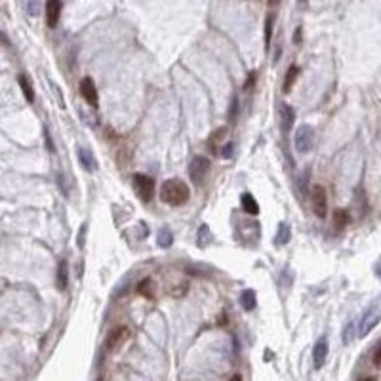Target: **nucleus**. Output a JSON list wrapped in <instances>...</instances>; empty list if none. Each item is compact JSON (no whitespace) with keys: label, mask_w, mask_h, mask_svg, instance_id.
<instances>
[{"label":"nucleus","mask_w":381,"mask_h":381,"mask_svg":"<svg viewBox=\"0 0 381 381\" xmlns=\"http://www.w3.org/2000/svg\"><path fill=\"white\" fill-rule=\"evenodd\" d=\"M191 191H189L187 183L174 177V179H166L161 187V198L170 206H183L189 200Z\"/></svg>","instance_id":"f257e3e1"},{"label":"nucleus","mask_w":381,"mask_h":381,"mask_svg":"<svg viewBox=\"0 0 381 381\" xmlns=\"http://www.w3.org/2000/svg\"><path fill=\"white\" fill-rule=\"evenodd\" d=\"M379 320H381V305L370 307L366 313L362 314L360 322H358V335H360V337L368 335L377 324H379Z\"/></svg>","instance_id":"f03ea898"},{"label":"nucleus","mask_w":381,"mask_h":381,"mask_svg":"<svg viewBox=\"0 0 381 381\" xmlns=\"http://www.w3.org/2000/svg\"><path fill=\"white\" fill-rule=\"evenodd\" d=\"M208 170H210V161L206 156H194L191 164H189V177L194 185H200L204 177H206Z\"/></svg>","instance_id":"7ed1b4c3"},{"label":"nucleus","mask_w":381,"mask_h":381,"mask_svg":"<svg viewBox=\"0 0 381 381\" xmlns=\"http://www.w3.org/2000/svg\"><path fill=\"white\" fill-rule=\"evenodd\" d=\"M313 139H314V130L311 126H299L295 130L294 135V145L297 149V153H309L311 147H313Z\"/></svg>","instance_id":"20e7f679"},{"label":"nucleus","mask_w":381,"mask_h":381,"mask_svg":"<svg viewBox=\"0 0 381 381\" xmlns=\"http://www.w3.org/2000/svg\"><path fill=\"white\" fill-rule=\"evenodd\" d=\"M134 187L143 202H151L154 198V181L145 174L134 175Z\"/></svg>","instance_id":"39448f33"},{"label":"nucleus","mask_w":381,"mask_h":381,"mask_svg":"<svg viewBox=\"0 0 381 381\" xmlns=\"http://www.w3.org/2000/svg\"><path fill=\"white\" fill-rule=\"evenodd\" d=\"M311 204H313V212L316 217H326L328 214V200H326V191L322 185H314L311 189Z\"/></svg>","instance_id":"423d86ee"},{"label":"nucleus","mask_w":381,"mask_h":381,"mask_svg":"<svg viewBox=\"0 0 381 381\" xmlns=\"http://www.w3.org/2000/svg\"><path fill=\"white\" fill-rule=\"evenodd\" d=\"M128 335H130V330H128V326H116L109 334L107 341H105V347H107V351H116V349L122 345V341L128 339Z\"/></svg>","instance_id":"0eeeda50"},{"label":"nucleus","mask_w":381,"mask_h":381,"mask_svg":"<svg viewBox=\"0 0 381 381\" xmlns=\"http://www.w3.org/2000/svg\"><path fill=\"white\" fill-rule=\"evenodd\" d=\"M278 116H280V128L284 134H288L295 122V111L288 103H280L278 107Z\"/></svg>","instance_id":"6e6552de"},{"label":"nucleus","mask_w":381,"mask_h":381,"mask_svg":"<svg viewBox=\"0 0 381 381\" xmlns=\"http://www.w3.org/2000/svg\"><path fill=\"white\" fill-rule=\"evenodd\" d=\"M326 356H328V339L326 337H320V339L314 343V349H313V362L316 370H320V368L324 366Z\"/></svg>","instance_id":"1a4fd4ad"},{"label":"nucleus","mask_w":381,"mask_h":381,"mask_svg":"<svg viewBox=\"0 0 381 381\" xmlns=\"http://www.w3.org/2000/svg\"><path fill=\"white\" fill-rule=\"evenodd\" d=\"M81 94L82 97L90 103V105H97V90H95V84L94 81L90 78V76H86V78H82L81 82Z\"/></svg>","instance_id":"9d476101"},{"label":"nucleus","mask_w":381,"mask_h":381,"mask_svg":"<svg viewBox=\"0 0 381 381\" xmlns=\"http://www.w3.org/2000/svg\"><path fill=\"white\" fill-rule=\"evenodd\" d=\"M61 8H63V4H61L59 0H50L46 4V23L50 27H55V25H57L59 15H61Z\"/></svg>","instance_id":"9b49d317"},{"label":"nucleus","mask_w":381,"mask_h":381,"mask_svg":"<svg viewBox=\"0 0 381 381\" xmlns=\"http://www.w3.org/2000/svg\"><path fill=\"white\" fill-rule=\"evenodd\" d=\"M240 204H242V208H244V212H246V214H250V215H257V214H259V204L255 202V198L250 193L242 194Z\"/></svg>","instance_id":"f8f14e48"},{"label":"nucleus","mask_w":381,"mask_h":381,"mask_svg":"<svg viewBox=\"0 0 381 381\" xmlns=\"http://www.w3.org/2000/svg\"><path fill=\"white\" fill-rule=\"evenodd\" d=\"M240 303L246 311H254L255 305H257V297H255L254 290H244L240 295Z\"/></svg>","instance_id":"ddd939ff"},{"label":"nucleus","mask_w":381,"mask_h":381,"mask_svg":"<svg viewBox=\"0 0 381 381\" xmlns=\"http://www.w3.org/2000/svg\"><path fill=\"white\" fill-rule=\"evenodd\" d=\"M78 161H81V164L86 168L88 172H92V170L95 168L94 156H92V153L86 151V149H78Z\"/></svg>","instance_id":"4468645a"},{"label":"nucleus","mask_w":381,"mask_h":381,"mask_svg":"<svg viewBox=\"0 0 381 381\" xmlns=\"http://www.w3.org/2000/svg\"><path fill=\"white\" fill-rule=\"evenodd\" d=\"M17 82H19L21 90H23V95H25V99H27L29 103H33V101H34V92H33V86H31V82L27 81V76H25V74H19Z\"/></svg>","instance_id":"2eb2a0df"},{"label":"nucleus","mask_w":381,"mask_h":381,"mask_svg":"<svg viewBox=\"0 0 381 381\" xmlns=\"http://www.w3.org/2000/svg\"><path fill=\"white\" fill-rule=\"evenodd\" d=\"M57 288L59 290L67 288V261H61L57 267Z\"/></svg>","instance_id":"dca6fc26"},{"label":"nucleus","mask_w":381,"mask_h":381,"mask_svg":"<svg viewBox=\"0 0 381 381\" xmlns=\"http://www.w3.org/2000/svg\"><path fill=\"white\" fill-rule=\"evenodd\" d=\"M156 240H158V244H161L162 248H170V246H172V242H174V236H172V233H170V231L164 227V229H161V231H158V234H156Z\"/></svg>","instance_id":"f3484780"},{"label":"nucleus","mask_w":381,"mask_h":381,"mask_svg":"<svg viewBox=\"0 0 381 381\" xmlns=\"http://www.w3.org/2000/svg\"><path fill=\"white\" fill-rule=\"evenodd\" d=\"M297 74H299V67L292 65V67L288 69L286 81H284V92H290V88L294 86V82H295V78H297Z\"/></svg>","instance_id":"a211bd4d"},{"label":"nucleus","mask_w":381,"mask_h":381,"mask_svg":"<svg viewBox=\"0 0 381 381\" xmlns=\"http://www.w3.org/2000/svg\"><path fill=\"white\" fill-rule=\"evenodd\" d=\"M349 223V214L345 210H335L334 214V225L335 229H343Z\"/></svg>","instance_id":"6ab92c4d"},{"label":"nucleus","mask_w":381,"mask_h":381,"mask_svg":"<svg viewBox=\"0 0 381 381\" xmlns=\"http://www.w3.org/2000/svg\"><path fill=\"white\" fill-rule=\"evenodd\" d=\"M273 27H274V15L269 14L267 19H265V46L271 44V38H273Z\"/></svg>","instance_id":"aec40b11"},{"label":"nucleus","mask_w":381,"mask_h":381,"mask_svg":"<svg viewBox=\"0 0 381 381\" xmlns=\"http://www.w3.org/2000/svg\"><path fill=\"white\" fill-rule=\"evenodd\" d=\"M288 240H290V227L286 223H280L278 233H276V244H286Z\"/></svg>","instance_id":"412c9836"},{"label":"nucleus","mask_w":381,"mask_h":381,"mask_svg":"<svg viewBox=\"0 0 381 381\" xmlns=\"http://www.w3.org/2000/svg\"><path fill=\"white\" fill-rule=\"evenodd\" d=\"M137 292L151 299V297H153V292H151V278H143V280L137 284Z\"/></svg>","instance_id":"4be33fe9"},{"label":"nucleus","mask_w":381,"mask_h":381,"mask_svg":"<svg viewBox=\"0 0 381 381\" xmlns=\"http://www.w3.org/2000/svg\"><path fill=\"white\" fill-rule=\"evenodd\" d=\"M233 149H234L233 143H227V145L223 147V158H229V156H231V153H233Z\"/></svg>","instance_id":"5701e85b"},{"label":"nucleus","mask_w":381,"mask_h":381,"mask_svg":"<svg viewBox=\"0 0 381 381\" xmlns=\"http://www.w3.org/2000/svg\"><path fill=\"white\" fill-rule=\"evenodd\" d=\"M374 364H375V366H381V345L377 347V351L374 353Z\"/></svg>","instance_id":"b1692460"},{"label":"nucleus","mask_w":381,"mask_h":381,"mask_svg":"<svg viewBox=\"0 0 381 381\" xmlns=\"http://www.w3.org/2000/svg\"><path fill=\"white\" fill-rule=\"evenodd\" d=\"M229 381H242V375H240V374H234Z\"/></svg>","instance_id":"393cba45"},{"label":"nucleus","mask_w":381,"mask_h":381,"mask_svg":"<svg viewBox=\"0 0 381 381\" xmlns=\"http://www.w3.org/2000/svg\"><path fill=\"white\" fill-rule=\"evenodd\" d=\"M362 381H375L374 377H366V379H362Z\"/></svg>","instance_id":"a878e982"}]
</instances>
